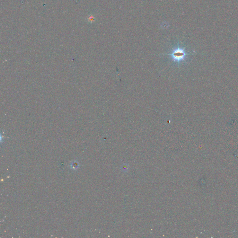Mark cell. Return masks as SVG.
Returning a JSON list of instances; mask_svg holds the SVG:
<instances>
[{
	"label": "cell",
	"mask_w": 238,
	"mask_h": 238,
	"mask_svg": "<svg viewBox=\"0 0 238 238\" xmlns=\"http://www.w3.org/2000/svg\"><path fill=\"white\" fill-rule=\"evenodd\" d=\"M169 56L172 60L174 62L179 64L180 62L185 60L186 53L183 49L177 48L174 49L169 54Z\"/></svg>",
	"instance_id": "cell-1"
},
{
	"label": "cell",
	"mask_w": 238,
	"mask_h": 238,
	"mask_svg": "<svg viewBox=\"0 0 238 238\" xmlns=\"http://www.w3.org/2000/svg\"><path fill=\"white\" fill-rule=\"evenodd\" d=\"M70 166L71 168H73L74 169H76L79 167V164L77 163L74 161L73 163H71V164H70Z\"/></svg>",
	"instance_id": "cell-2"
}]
</instances>
